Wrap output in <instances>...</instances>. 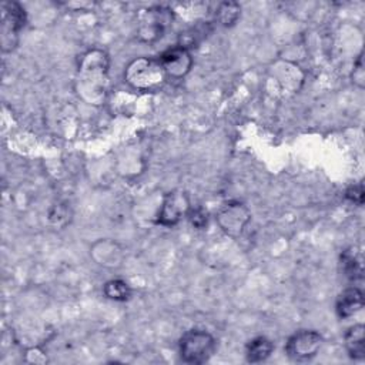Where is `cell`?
<instances>
[{"mask_svg":"<svg viewBox=\"0 0 365 365\" xmlns=\"http://www.w3.org/2000/svg\"><path fill=\"white\" fill-rule=\"evenodd\" d=\"M187 217H188L191 225L198 228V230L204 228L207 225V222H208V212L204 208H201V207L190 208Z\"/></svg>","mask_w":365,"mask_h":365,"instance_id":"cell-17","label":"cell"},{"mask_svg":"<svg viewBox=\"0 0 365 365\" xmlns=\"http://www.w3.org/2000/svg\"><path fill=\"white\" fill-rule=\"evenodd\" d=\"M103 292L108 299L113 301H127L131 297V289L128 284L123 279H110L104 284Z\"/></svg>","mask_w":365,"mask_h":365,"instance_id":"cell-15","label":"cell"},{"mask_svg":"<svg viewBox=\"0 0 365 365\" xmlns=\"http://www.w3.org/2000/svg\"><path fill=\"white\" fill-rule=\"evenodd\" d=\"M215 218L220 228L227 235L237 238L251 221V212L245 204L240 201H228L220 207Z\"/></svg>","mask_w":365,"mask_h":365,"instance_id":"cell-4","label":"cell"},{"mask_svg":"<svg viewBox=\"0 0 365 365\" xmlns=\"http://www.w3.org/2000/svg\"><path fill=\"white\" fill-rule=\"evenodd\" d=\"M352 83L359 88H364V86H365V70H364V63H362V56L361 54L358 56V58L354 64Z\"/></svg>","mask_w":365,"mask_h":365,"instance_id":"cell-18","label":"cell"},{"mask_svg":"<svg viewBox=\"0 0 365 365\" xmlns=\"http://www.w3.org/2000/svg\"><path fill=\"white\" fill-rule=\"evenodd\" d=\"M274 351V344L267 336H255L245 346V358L251 364L265 361Z\"/></svg>","mask_w":365,"mask_h":365,"instance_id":"cell-13","label":"cell"},{"mask_svg":"<svg viewBox=\"0 0 365 365\" xmlns=\"http://www.w3.org/2000/svg\"><path fill=\"white\" fill-rule=\"evenodd\" d=\"M108 61L103 51L91 50L83 56L78 68V93L90 103L104 98Z\"/></svg>","mask_w":365,"mask_h":365,"instance_id":"cell-1","label":"cell"},{"mask_svg":"<svg viewBox=\"0 0 365 365\" xmlns=\"http://www.w3.org/2000/svg\"><path fill=\"white\" fill-rule=\"evenodd\" d=\"M190 198L187 192L174 190L165 194L157 214V222L163 227L177 225L190 211Z\"/></svg>","mask_w":365,"mask_h":365,"instance_id":"cell-8","label":"cell"},{"mask_svg":"<svg viewBox=\"0 0 365 365\" xmlns=\"http://www.w3.org/2000/svg\"><path fill=\"white\" fill-rule=\"evenodd\" d=\"M240 14H241V7H240L238 3H235V1H222L217 7L215 19L218 20V23L221 26L230 27L234 23H237V20L240 19Z\"/></svg>","mask_w":365,"mask_h":365,"instance_id":"cell-14","label":"cell"},{"mask_svg":"<svg viewBox=\"0 0 365 365\" xmlns=\"http://www.w3.org/2000/svg\"><path fill=\"white\" fill-rule=\"evenodd\" d=\"M344 342L348 355L352 359H362L365 356V328L362 324L349 327L344 335Z\"/></svg>","mask_w":365,"mask_h":365,"instance_id":"cell-12","label":"cell"},{"mask_svg":"<svg viewBox=\"0 0 365 365\" xmlns=\"http://www.w3.org/2000/svg\"><path fill=\"white\" fill-rule=\"evenodd\" d=\"M362 307H364V294L359 288H355V287L346 288L344 292H341L335 304L336 315L341 319L354 317L362 309Z\"/></svg>","mask_w":365,"mask_h":365,"instance_id":"cell-11","label":"cell"},{"mask_svg":"<svg viewBox=\"0 0 365 365\" xmlns=\"http://www.w3.org/2000/svg\"><path fill=\"white\" fill-rule=\"evenodd\" d=\"M345 197L356 204V205H362L364 202V185L362 184H356V185H351L346 192H345Z\"/></svg>","mask_w":365,"mask_h":365,"instance_id":"cell-19","label":"cell"},{"mask_svg":"<svg viewBox=\"0 0 365 365\" xmlns=\"http://www.w3.org/2000/svg\"><path fill=\"white\" fill-rule=\"evenodd\" d=\"M90 255L96 264L104 268H117L124 261L123 248L111 240L96 241L90 248Z\"/></svg>","mask_w":365,"mask_h":365,"instance_id":"cell-10","label":"cell"},{"mask_svg":"<svg viewBox=\"0 0 365 365\" xmlns=\"http://www.w3.org/2000/svg\"><path fill=\"white\" fill-rule=\"evenodd\" d=\"M26 24L24 9L16 1L1 3V46L3 51L16 47L19 31Z\"/></svg>","mask_w":365,"mask_h":365,"instance_id":"cell-5","label":"cell"},{"mask_svg":"<svg viewBox=\"0 0 365 365\" xmlns=\"http://www.w3.org/2000/svg\"><path fill=\"white\" fill-rule=\"evenodd\" d=\"M125 80L135 88L150 90L164 83L165 74L158 60L140 57L133 60L125 68Z\"/></svg>","mask_w":365,"mask_h":365,"instance_id":"cell-3","label":"cell"},{"mask_svg":"<svg viewBox=\"0 0 365 365\" xmlns=\"http://www.w3.org/2000/svg\"><path fill=\"white\" fill-rule=\"evenodd\" d=\"M173 13L165 7H153L145 10L140 16L138 21V37L143 41H154L160 38L164 30L171 24Z\"/></svg>","mask_w":365,"mask_h":365,"instance_id":"cell-7","label":"cell"},{"mask_svg":"<svg viewBox=\"0 0 365 365\" xmlns=\"http://www.w3.org/2000/svg\"><path fill=\"white\" fill-rule=\"evenodd\" d=\"M165 77L170 78H182L187 76L192 67V57L190 50L177 44L167 48L158 58Z\"/></svg>","mask_w":365,"mask_h":365,"instance_id":"cell-9","label":"cell"},{"mask_svg":"<svg viewBox=\"0 0 365 365\" xmlns=\"http://www.w3.org/2000/svg\"><path fill=\"white\" fill-rule=\"evenodd\" d=\"M322 345V336L314 329H301L292 334L287 344L285 352L294 361L312 359Z\"/></svg>","mask_w":365,"mask_h":365,"instance_id":"cell-6","label":"cell"},{"mask_svg":"<svg viewBox=\"0 0 365 365\" xmlns=\"http://www.w3.org/2000/svg\"><path fill=\"white\" fill-rule=\"evenodd\" d=\"M342 267H344L345 274L352 279L356 278L358 275H361V264L356 261V258L351 252H344Z\"/></svg>","mask_w":365,"mask_h":365,"instance_id":"cell-16","label":"cell"},{"mask_svg":"<svg viewBox=\"0 0 365 365\" xmlns=\"http://www.w3.org/2000/svg\"><path fill=\"white\" fill-rule=\"evenodd\" d=\"M217 349L215 338L205 329H190L182 334L178 342L180 356L187 364H204Z\"/></svg>","mask_w":365,"mask_h":365,"instance_id":"cell-2","label":"cell"}]
</instances>
